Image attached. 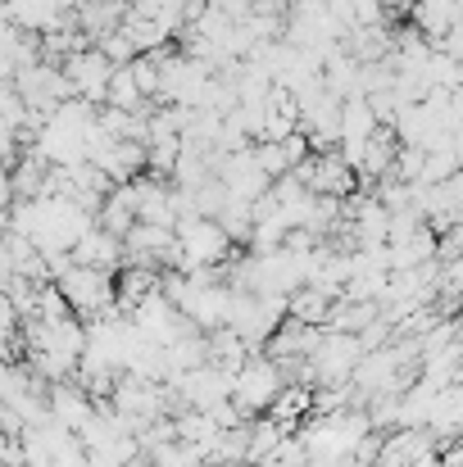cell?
I'll return each instance as SVG.
<instances>
[{"label":"cell","mask_w":463,"mask_h":467,"mask_svg":"<svg viewBox=\"0 0 463 467\" xmlns=\"http://www.w3.org/2000/svg\"><path fill=\"white\" fill-rule=\"evenodd\" d=\"M96 50H100V55H105V59H110L114 68H128V64H132V59L142 55V50L132 46V36H128L123 27H119V32H110V36H105V41H100Z\"/></svg>","instance_id":"8"},{"label":"cell","mask_w":463,"mask_h":467,"mask_svg":"<svg viewBox=\"0 0 463 467\" xmlns=\"http://www.w3.org/2000/svg\"><path fill=\"white\" fill-rule=\"evenodd\" d=\"M278 395H282V377H278V363H268V358H246L241 372L232 377V404L237 409L259 413V409H273Z\"/></svg>","instance_id":"3"},{"label":"cell","mask_w":463,"mask_h":467,"mask_svg":"<svg viewBox=\"0 0 463 467\" xmlns=\"http://www.w3.org/2000/svg\"><path fill=\"white\" fill-rule=\"evenodd\" d=\"M14 209V177H9V168L0 163V213H9Z\"/></svg>","instance_id":"10"},{"label":"cell","mask_w":463,"mask_h":467,"mask_svg":"<svg viewBox=\"0 0 463 467\" xmlns=\"http://www.w3.org/2000/svg\"><path fill=\"white\" fill-rule=\"evenodd\" d=\"M296 182L305 186L309 195H327V200H345L354 191V168L341 159V150H327V155H309L300 168H291Z\"/></svg>","instance_id":"2"},{"label":"cell","mask_w":463,"mask_h":467,"mask_svg":"<svg viewBox=\"0 0 463 467\" xmlns=\"http://www.w3.org/2000/svg\"><path fill=\"white\" fill-rule=\"evenodd\" d=\"M405 14H409V27H414L423 41L437 46V41L463 18V0H414Z\"/></svg>","instance_id":"6"},{"label":"cell","mask_w":463,"mask_h":467,"mask_svg":"<svg viewBox=\"0 0 463 467\" xmlns=\"http://www.w3.org/2000/svg\"><path fill=\"white\" fill-rule=\"evenodd\" d=\"M73 264H82V268H96V273H110V268H128V254H123V236H114V232H105V227H91L78 245H73V254H68Z\"/></svg>","instance_id":"5"},{"label":"cell","mask_w":463,"mask_h":467,"mask_svg":"<svg viewBox=\"0 0 463 467\" xmlns=\"http://www.w3.org/2000/svg\"><path fill=\"white\" fill-rule=\"evenodd\" d=\"M128 0H82L78 9H73V23H78V32L91 41V46H100L110 32H119L123 23H128Z\"/></svg>","instance_id":"4"},{"label":"cell","mask_w":463,"mask_h":467,"mask_svg":"<svg viewBox=\"0 0 463 467\" xmlns=\"http://www.w3.org/2000/svg\"><path fill=\"white\" fill-rule=\"evenodd\" d=\"M437 50H446L455 64H463V18L450 27V32H446V36H441V41H437Z\"/></svg>","instance_id":"9"},{"label":"cell","mask_w":463,"mask_h":467,"mask_svg":"<svg viewBox=\"0 0 463 467\" xmlns=\"http://www.w3.org/2000/svg\"><path fill=\"white\" fill-rule=\"evenodd\" d=\"M59 68H64V78H68V87H73V96H78V100H87V105H105L110 82H114V64H110L96 46H87V50L68 55Z\"/></svg>","instance_id":"1"},{"label":"cell","mask_w":463,"mask_h":467,"mask_svg":"<svg viewBox=\"0 0 463 467\" xmlns=\"http://www.w3.org/2000/svg\"><path fill=\"white\" fill-rule=\"evenodd\" d=\"M105 105H110V109H123V114H146V109H151V100L137 91V82H132L128 68H114V82H110Z\"/></svg>","instance_id":"7"}]
</instances>
